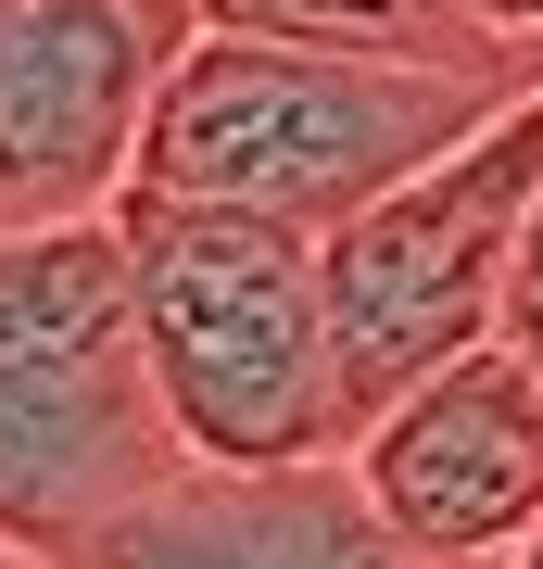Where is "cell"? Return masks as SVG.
Segmentation results:
<instances>
[{
	"mask_svg": "<svg viewBox=\"0 0 543 569\" xmlns=\"http://www.w3.org/2000/svg\"><path fill=\"white\" fill-rule=\"evenodd\" d=\"M531 77H543V51L404 63V51H316V39H253V26H190L164 51V89H152L140 178L127 190L241 203V216H279V228L329 241L392 178H418L455 140H481Z\"/></svg>",
	"mask_w": 543,
	"mask_h": 569,
	"instance_id": "6da1fadb",
	"label": "cell"
},
{
	"mask_svg": "<svg viewBox=\"0 0 543 569\" xmlns=\"http://www.w3.org/2000/svg\"><path fill=\"white\" fill-rule=\"evenodd\" d=\"M114 241H127V317H140L152 392L202 468H303L354 443L316 228L127 190Z\"/></svg>",
	"mask_w": 543,
	"mask_h": 569,
	"instance_id": "7a4b0ae2",
	"label": "cell"
},
{
	"mask_svg": "<svg viewBox=\"0 0 543 569\" xmlns=\"http://www.w3.org/2000/svg\"><path fill=\"white\" fill-rule=\"evenodd\" d=\"M190 468L127 317L114 216L0 228V545L77 569Z\"/></svg>",
	"mask_w": 543,
	"mask_h": 569,
	"instance_id": "3957f363",
	"label": "cell"
},
{
	"mask_svg": "<svg viewBox=\"0 0 543 569\" xmlns=\"http://www.w3.org/2000/svg\"><path fill=\"white\" fill-rule=\"evenodd\" d=\"M543 190V77L505 102L481 140L443 164L392 178L366 216L316 241L329 266V342H342V406H392L404 380L505 342V266H519V216Z\"/></svg>",
	"mask_w": 543,
	"mask_h": 569,
	"instance_id": "277c9868",
	"label": "cell"
},
{
	"mask_svg": "<svg viewBox=\"0 0 543 569\" xmlns=\"http://www.w3.org/2000/svg\"><path fill=\"white\" fill-rule=\"evenodd\" d=\"M190 13L164 0H0V228L114 216Z\"/></svg>",
	"mask_w": 543,
	"mask_h": 569,
	"instance_id": "5b68a950",
	"label": "cell"
},
{
	"mask_svg": "<svg viewBox=\"0 0 543 569\" xmlns=\"http://www.w3.org/2000/svg\"><path fill=\"white\" fill-rule=\"evenodd\" d=\"M354 493L404 531L418 557H481L505 569L543 531V367L519 342H481L430 380H404L392 406L354 418Z\"/></svg>",
	"mask_w": 543,
	"mask_h": 569,
	"instance_id": "8992f818",
	"label": "cell"
},
{
	"mask_svg": "<svg viewBox=\"0 0 543 569\" xmlns=\"http://www.w3.org/2000/svg\"><path fill=\"white\" fill-rule=\"evenodd\" d=\"M77 569H481V557H418L380 507L354 493L342 456L303 468H178L140 519H114Z\"/></svg>",
	"mask_w": 543,
	"mask_h": 569,
	"instance_id": "52a82bcc",
	"label": "cell"
},
{
	"mask_svg": "<svg viewBox=\"0 0 543 569\" xmlns=\"http://www.w3.org/2000/svg\"><path fill=\"white\" fill-rule=\"evenodd\" d=\"M190 26H253V39H316V51H404V63H505V39L455 0H190Z\"/></svg>",
	"mask_w": 543,
	"mask_h": 569,
	"instance_id": "ba28073f",
	"label": "cell"
},
{
	"mask_svg": "<svg viewBox=\"0 0 543 569\" xmlns=\"http://www.w3.org/2000/svg\"><path fill=\"white\" fill-rule=\"evenodd\" d=\"M505 342L543 367V190H531V216H519V266H505Z\"/></svg>",
	"mask_w": 543,
	"mask_h": 569,
	"instance_id": "9c48e42d",
	"label": "cell"
},
{
	"mask_svg": "<svg viewBox=\"0 0 543 569\" xmlns=\"http://www.w3.org/2000/svg\"><path fill=\"white\" fill-rule=\"evenodd\" d=\"M481 39H505V51H543V0H455Z\"/></svg>",
	"mask_w": 543,
	"mask_h": 569,
	"instance_id": "30bf717a",
	"label": "cell"
},
{
	"mask_svg": "<svg viewBox=\"0 0 543 569\" xmlns=\"http://www.w3.org/2000/svg\"><path fill=\"white\" fill-rule=\"evenodd\" d=\"M0 569H63V557H26V545H0Z\"/></svg>",
	"mask_w": 543,
	"mask_h": 569,
	"instance_id": "8fae6325",
	"label": "cell"
},
{
	"mask_svg": "<svg viewBox=\"0 0 543 569\" xmlns=\"http://www.w3.org/2000/svg\"><path fill=\"white\" fill-rule=\"evenodd\" d=\"M505 569H543V531H531V545H519V557H505Z\"/></svg>",
	"mask_w": 543,
	"mask_h": 569,
	"instance_id": "7c38bea8",
	"label": "cell"
},
{
	"mask_svg": "<svg viewBox=\"0 0 543 569\" xmlns=\"http://www.w3.org/2000/svg\"><path fill=\"white\" fill-rule=\"evenodd\" d=\"M164 13H190V0H164Z\"/></svg>",
	"mask_w": 543,
	"mask_h": 569,
	"instance_id": "4fadbf2b",
	"label": "cell"
}]
</instances>
